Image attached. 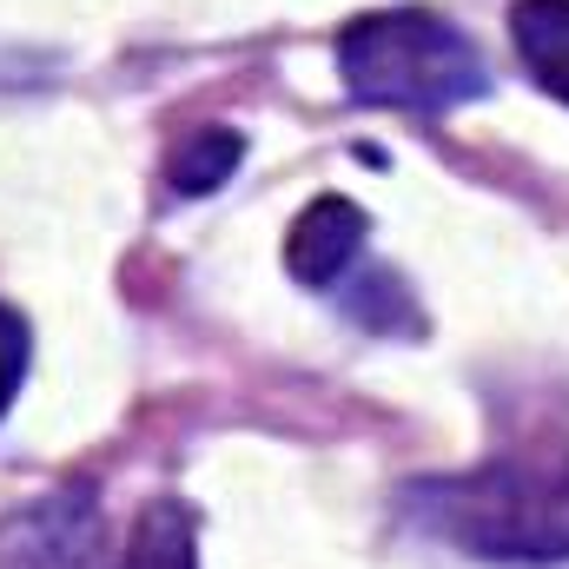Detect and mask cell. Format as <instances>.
Segmentation results:
<instances>
[{"label":"cell","instance_id":"2","mask_svg":"<svg viewBox=\"0 0 569 569\" xmlns=\"http://www.w3.org/2000/svg\"><path fill=\"white\" fill-rule=\"evenodd\" d=\"M338 73L358 107H391V113H450L490 87L477 40L425 7L358 13L338 33Z\"/></svg>","mask_w":569,"mask_h":569},{"label":"cell","instance_id":"7","mask_svg":"<svg viewBox=\"0 0 569 569\" xmlns=\"http://www.w3.org/2000/svg\"><path fill=\"white\" fill-rule=\"evenodd\" d=\"M239 159H246V140L232 127H192L166 159V186L179 199H206V192H219L239 172Z\"/></svg>","mask_w":569,"mask_h":569},{"label":"cell","instance_id":"1","mask_svg":"<svg viewBox=\"0 0 569 569\" xmlns=\"http://www.w3.org/2000/svg\"><path fill=\"white\" fill-rule=\"evenodd\" d=\"M405 510L483 563H569V463L503 457L463 477H430L405 490Z\"/></svg>","mask_w":569,"mask_h":569},{"label":"cell","instance_id":"3","mask_svg":"<svg viewBox=\"0 0 569 569\" xmlns=\"http://www.w3.org/2000/svg\"><path fill=\"white\" fill-rule=\"evenodd\" d=\"M0 569H113L93 483H60L20 510H7L0 517Z\"/></svg>","mask_w":569,"mask_h":569},{"label":"cell","instance_id":"4","mask_svg":"<svg viewBox=\"0 0 569 569\" xmlns=\"http://www.w3.org/2000/svg\"><path fill=\"white\" fill-rule=\"evenodd\" d=\"M365 232H371V219H365L351 199L318 192V199L291 219V232H284V272L298 284H311V291H331V284L351 279V266H358V252H365Z\"/></svg>","mask_w":569,"mask_h":569},{"label":"cell","instance_id":"6","mask_svg":"<svg viewBox=\"0 0 569 569\" xmlns=\"http://www.w3.org/2000/svg\"><path fill=\"white\" fill-rule=\"evenodd\" d=\"M113 569H199V550H192V510L179 497H152L140 510V523L127 530Z\"/></svg>","mask_w":569,"mask_h":569},{"label":"cell","instance_id":"8","mask_svg":"<svg viewBox=\"0 0 569 569\" xmlns=\"http://www.w3.org/2000/svg\"><path fill=\"white\" fill-rule=\"evenodd\" d=\"M27 358H33V331L13 305H0V418L7 405L20 398V378H27Z\"/></svg>","mask_w":569,"mask_h":569},{"label":"cell","instance_id":"5","mask_svg":"<svg viewBox=\"0 0 569 569\" xmlns=\"http://www.w3.org/2000/svg\"><path fill=\"white\" fill-rule=\"evenodd\" d=\"M510 40L530 80L569 107V0H517L510 7Z\"/></svg>","mask_w":569,"mask_h":569}]
</instances>
